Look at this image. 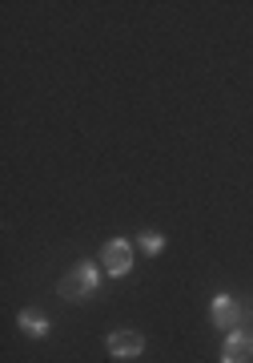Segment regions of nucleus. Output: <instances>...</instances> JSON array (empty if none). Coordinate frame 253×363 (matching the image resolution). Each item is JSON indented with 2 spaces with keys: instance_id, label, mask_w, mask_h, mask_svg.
<instances>
[{
  "instance_id": "obj_1",
  "label": "nucleus",
  "mask_w": 253,
  "mask_h": 363,
  "mask_svg": "<svg viewBox=\"0 0 253 363\" xmlns=\"http://www.w3.org/2000/svg\"><path fill=\"white\" fill-rule=\"evenodd\" d=\"M101 262H76V267H69V271L61 274V283H57V295L64 298V303H89L97 291H101Z\"/></svg>"
},
{
  "instance_id": "obj_2",
  "label": "nucleus",
  "mask_w": 253,
  "mask_h": 363,
  "mask_svg": "<svg viewBox=\"0 0 253 363\" xmlns=\"http://www.w3.org/2000/svg\"><path fill=\"white\" fill-rule=\"evenodd\" d=\"M133 255H137L133 242H125V238H109V242L101 247V271L109 274V279H125V274L133 271Z\"/></svg>"
},
{
  "instance_id": "obj_3",
  "label": "nucleus",
  "mask_w": 253,
  "mask_h": 363,
  "mask_svg": "<svg viewBox=\"0 0 253 363\" xmlns=\"http://www.w3.org/2000/svg\"><path fill=\"white\" fill-rule=\"evenodd\" d=\"M221 363H253V315H245L237 331L225 335V343H221Z\"/></svg>"
},
{
  "instance_id": "obj_4",
  "label": "nucleus",
  "mask_w": 253,
  "mask_h": 363,
  "mask_svg": "<svg viewBox=\"0 0 253 363\" xmlns=\"http://www.w3.org/2000/svg\"><path fill=\"white\" fill-rule=\"evenodd\" d=\"M105 351H109L117 363L137 359L141 351H145V335H141V331H133V327H117V331H109V335H105Z\"/></svg>"
},
{
  "instance_id": "obj_5",
  "label": "nucleus",
  "mask_w": 253,
  "mask_h": 363,
  "mask_svg": "<svg viewBox=\"0 0 253 363\" xmlns=\"http://www.w3.org/2000/svg\"><path fill=\"white\" fill-rule=\"evenodd\" d=\"M209 319H213L217 331H237L241 319H245V311L237 307V298L225 295V291H217L213 303H209Z\"/></svg>"
},
{
  "instance_id": "obj_6",
  "label": "nucleus",
  "mask_w": 253,
  "mask_h": 363,
  "mask_svg": "<svg viewBox=\"0 0 253 363\" xmlns=\"http://www.w3.org/2000/svg\"><path fill=\"white\" fill-rule=\"evenodd\" d=\"M16 327L25 331L28 339H45L52 331V323H49V315L45 311H37V307H25V311L16 315Z\"/></svg>"
},
{
  "instance_id": "obj_7",
  "label": "nucleus",
  "mask_w": 253,
  "mask_h": 363,
  "mask_svg": "<svg viewBox=\"0 0 253 363\" xmlns=\"http://www.w3.org/2000/svg\"><path fill=\"white\" fill-rule=\"evenodd\" d=\"M165 247H169V238H165L161 230H141L137 234V250H141V255H149V259H157Z\"/></svg>"
}]
</instances>
